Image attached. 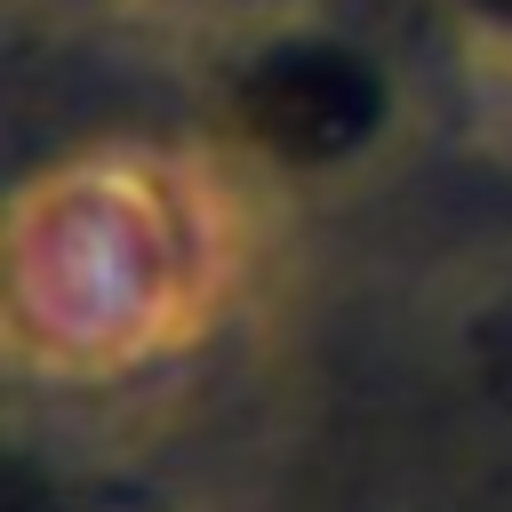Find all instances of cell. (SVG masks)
Masks as SVG:
<instances>
[{"label": "cell", "instance_id": "cell-1", "mask_svg": "<svg viewBox=\"0 0 512 512\" xmlns=\"http://www.w3.org/2000/svg\"><path fill=\"white\" fill-rule=\"evenodd\" d=\"M376 80L344 48H288L240 80V128L280 160H336L376 128Z\"/></svg>", "mask_w": 512, "mask_h": 512}, {"label": "cell", "instance_id": "cell-2", "mask_svg": "<svg viewBox=\"0 0 512 512\" xmlns=\"http://www.w3.org/2000/svg\"><path fill=\"white\" fill-rule=\"evenodd\" d=\"M496 8H512V0H496Z\"/></svg>", "mask_w": 512, "mask_h": 512}]
</instances>
